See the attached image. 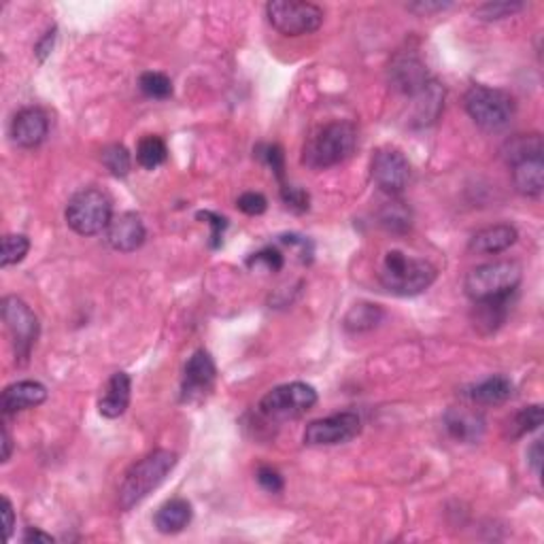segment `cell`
I'll return each mask as SVG.
<instances>
[{"mask_svg": "<svg viewBox=\"0 0 544 544\" xmlns=\"http://www.w3.org/2000/svg\"><path fill=\"white\" fill-rule=\"evenodd\" d=\"M177 453L166 449H158L153 453L145 455L143 460L136 461L132 468L123 474V481L117 491V500L123 510L134 509L136 504H141L143 500L158 490L164 483L177 466Z\"/></svg>", "mask_w": 544, "mask_h": 544, "instance_id": "1", "label": "cell"}, {"mask_svg": "<svg viewBox=\"0 0 544 544\" xmlns=\"http://www.w3.org/2000/svg\"><path fill=\"white\" fill-rule=\"evenodd\" d=\"M357 145V130L349 121H332L319 128L302 150V164L313 170H325L351 158Z\"/></svg>", "mask_w": 544, "mask_h": 544, "instance_id": "2", "label": "cell"}, {"mask_svg": "<svg viewBox=\"0 0 544 544\" xmlns=\"http://www.w3.org/2000/svg\"><path fill=\"white\" fill-rule=\"evenodd\" d=\"M379 281L395 296H419L436 281V268L425 259L392 249L381 259Z\"/></svg>", "mask_w": 544, "mask_h": 544, "instance_id": "3", "label": "cell"}, {"mask_svg": "<svg viewBox=\"0 0 544 544\" xmlns=\"http://www.w3.org/2000/svg\"><path fill=\"white\" fill-rule=\"evenodd\" d=\"M521 277L523 270L517 262L500 259V262L476 266L470 270L466 281H463V289L472 302L510 298L517 292Z\"/></svg>", "mask_w": 544, "mask_h": 544, "instance_id": "4", "label": "cell"}, {"mask_svg": "<svg viewBox=\"0 0 544 544\" xmlns=\"http://www.w3.org/2000/svg\"><path fill=\"white\" fill-rule=\"evenodd\" d=\"M113 219V202L102 189L85 188L66 204V224L79 237H96Z\"/></svg>", "mask_w": 544, "mask_h": 544, "instance_id": "5", "label": "cell"}, {"mask_svg": "<svg viewBox=\"0 0 544 544\" xmlns=\"http://www.w3.org/2000/svg\"><path fill=\"white\" fill-rule=\"evenodd\" d=\"M470 120L487 132L504 130L515 117V101L502 90L487 88V85H472L463 98Z\"/></svg>", "mask_w": 544, "mask_h": 544, "instance_id": "6", "label": "cell"}, {"mask_svg": "<svg viewBox=\"0 0 544 544\" xmlns=\"http://www.w3.org/2000/svg\"><path fill=\"white\" fill-rule=\"evenodd\" d=\"M317 404V392L306 383H286L270 389L259 402V411L270 422H292Z\"/></svg>", "mask_w": 544, "mask_h": 544, "instance_id": "7", "label": "cell"}, {"mask_svg": "<svg viewBox=\"0 0 544 544\" xmlns=\"http://www.w3.org/2000/svg\"><path fill=\"white\" fill-rule=\"evenodd\" d=\"M266 15L272 28L286 36L311 34L324 24V9L300 0H272L266 5Z\"/></svg>", "mask_w": 544, "mask_h": 544, "instance_id": "8", "label": "cell"}, {"mask_svg": "<svg viewBox=\"0 0 544 544\" xmlns=\"http://www.w3.org/2000/svg\"><path fill=\"white\" fill-rule=\"evenodd\" d=\"M3 321L14 338L17 364H26L39 338V319L26 302L17 296H7L3 300Z\"/></svg>", "mask_w": 544, "mask_h": 544, "instance_id": "9", "label": "cell"}, {"mask_svg": "<svg viewBox=\"0 0 544 544\" xmlns=\"http://www.w3.org/2000/svg\"><path fill=\"white\" fill-rule=\"evenodd\" d=\"M360 432L362 419L357 413H336V415L308 423L305 430V444H308V447H334V444L354 441Z\"/></svg>", "mask_w": 544, "mask_h": 544, "instance_id": "10", "label": "cell"}, {"mask_svg": "<svg viewBox=\"0 0 544 544\" xmlns=\"http://www.w3.org/2000/svg\"><path fill=\"white\" fill-rule=\"evenodd\" d=\"M370 175L373 181L385 191V194H400L411 181V164L404 153L393 147H381L374 151L370 162Z\"/></svg>", "mask_w": 544, "mask_h": 544, "instance_id": "11", "label": "cell"}, {"mask_svg": "<svg viewBox=\"0 0 544 544\" xmlns=\"http://www.w3.org/2000/svg\"><path fill=\"white\" fill-rule=\"evenodd\" d=\"M215 376H218V368L209 351H196L189 357V362L185 364L183 373V387H181V398L183 402H196L207 395L213 389Z\"/></svg>", "mask_w": 544, "mask_h": 544, "instance_id": "12", "label": "cell"}, {"mask_svg": "<svg viewBox=\"0 0 544 544\" xmlns=\"http://www.w3.org/2000/svg\"><path fill=\"white\" fill-rule=\"evenodd\" d=\"M107 243L111 249L121 253H132L145 243L147 230L141 215L136 213H121L111 219L107 230Z\"/></svg>", "mask_w": 544, "mask_h": 544, "instance_id": "13", "label": "cell"}, {"mask_svg": "<svg viewBox=\"0 0 544 544\" xmlns=\"http://www.w3.org/2000/svg\"><path fill=\"white\" fill-rule=\"evenodd\" d=\"M389 79H392L393 88L406 96L419 94L430 83L423 62L413 53L395 55L392 68H389Z\"/></svg>", "mask_w": 544, "mask_h": 544, "instance_id": "14", "label": "cell"}, {"mask_svg": "<svg viewBox=\"0 0 544 544\" xmlns=\"http://www.w3.org/2000/svg\"><path fill=\"white\" fill-rule=\"evenodd\" d=\"M49 132V120L45 111L28 107L22 109L20 113L11 121V139L15 145L24 147V150H34L39 147Z\"/></svg>", "mask_w": 544, "mask_h": 544, "instance_id": "15", "label": "cell"}, {"mask_svg": "<svg viewBox=\"0 0 544 544\" xmlns=\"http://www.w3.org/2000/svg\"><path fill=\"white\" fill-rule=\"evenodd\" d=\"M47 400V387L39 381H17L5 387L0 408L5 415H15V413L28 411V408L41 406Z\"/></svg>", "mask_w": 544, "mask_h": 544, "instance_id": "16", "label": "cell"}, {"mask_svg": "<svg viewBox=\"0 0 544 544\" xmlns=\"http://www.w3.org/2000/svg\"><path fill=\"white\" fill-rule=\"evenodd\" d=\"M444 428L457 442L474 444L485 434V417L479 411H470L463 406L449 408L444 413Z\"/></svg>", "mask_w": 544, "mask_h": 544, "instance_id": "17", "label": "cell"}, {"mask_svg": "<svg viewBox=\"0 0 544 544\" xmlns=\"http://www.w3.org/2000/svg\"><path fill=\"white\" fill-rule=\"evenodd\" d=\"M130 392H132L130 376L126 373H115L107 381L104 393L98 400V413L107 419L121 417L130 404Z\"/></svg>", "mask_w": 544, "mask_h": 544, "instance_id": "18", "label": "cell"}, {"mask_svg": "<svg viewBox=\"0 0 544 544\" xmlns=\"http://www.w3.org/2000/svg\"><path fill=\"white\" fill-rule=\"evenodd\" d=\"M519 232L515 226L510 224H496L490 228H483L470 238V251L474 253H487V256H496V253H502L506 249H510L512 245L517 243Z\"/></svg>", "mask_w": 544, "mask_h": 544, "instance_id": "19", "label": "cell"}, {"mask_svg": "<svg viewBox=\"0 0 544 544\" xmlns=\"http://www.w3.org/2000/svg\"><path fill=\"white\" fill-rule=\"evenodd\" d=\"M191 521V504L183 498H172L160 506L153 525L160 534H179Z\"/></svg>", "mask_w": 544, "mask_h": 544, "instance_id": "20", "label": "cell"}, {"mask_svg": "<svg viewBox=\"0 0 544 544\" xmlns=\"http://www.w3.org/2000/svg\"><path fill=\"white\" fill-rule=\"evenodd\" d=\"M512 183L521 196L538 198L544 189V160L531 158L512 164Z\"/></svg>", "mask_w": 544, "mask_h": 544, "instance_id": "21", "label": "cell"}, {"mask_svg": "<svg viewBox=\"0 0 544 544\" xmlns=\"http://www.w3.org/2000/svg\"><path fill=\"white\" fill-rule=\"evenodd\" d=\"M466 395L472 402H476V404H483V406L504 404V402L512 395V381L509 376L493 374L490 379L481 381L479 385H474Z\"/></svg>", "mask_w": 544, "mask_h": 544, "instance_id": "22", "label": "cell"}, {"mask_svg": "<svg viewBox=\"0 0 544 544\" xmlns=\"http://www.w3.org/2000/svg\"><path fill=\"white\" fill-rule=\"evenodd\" d=\"M413 98H415V115H413V123L419 128L434 123L442 109L444 90L441 85L436 82H430L422 92H419V94H415Z\"/></svg>", "mask_w": 544, "mask_h": 544, "instance_id": "23", "label": "cell"}, {"mask_svg": "<svg viewBox=\"0 0 544 544\" xmlns=\"http://www.w3.org/2000/svg\"><path fill=\"white\" fill-rule=\"evenodd\" d=\"M506 313H509V298L474 302V313H472L474 327L485 334L496 332L498 327L504 324Z\"/></svg>", "mask_w": 544, "mask_h": 544, "instance_id": "24", "label": "cell"}, {"mask_svg": "<svg viewBox=\"0 0 544 544\" xmlns=\"http://www.w3.org/2000/svg\"><path fill=\"white\" fill-rule=\"evenodd\" d=\"M502 153L506 158V162L510 166L517 162H523V160H531V158H542L544 147H542V136L540 134H517L512 139L506 141V145L502 147Z\"/></svg>", "mask_w": 544, "mask_h": 544, "instance_id": "25", "label": "cell"}, {"mask_svg": "<svg viewBox=\"0 0 544 544\" xmlns=\"http://www.w3.org/2000/svg\"><path fill=\"white\" fill-rule=\"evenodd\" d=\"M166 158H169V150L160 136H145L136 147V162L147 170H156L166 162Z\"/></svg>", "mask_w": 544, "mask_h": 544, "instance_id": "26", "label": "cell"}, {"mask_svg": "<svg viewBox=\"0 0 544 544\" xmlns=\"http://www.w3.org/2000/svg\"><path fill=\"white\" fill-rule=\"evenodd\" d=\"M381 319H383V311L379 306L362 302V305H355L347 313V317H345V327H347L349 332H366V330H373Z\"/></svg>", "mask_w": 544, "mask_h": 544, "instance_id": "27", "label": "cell"}, {"mask_svg": "<svg viewBox=\"0 0 544 544\" xmlns=\"http://www.w3.org/2000/svg\"><path fill=\"white\" fill-rule=\"evenodd\" d=\"M540 425H542V406L531 404L521 408V411L510 419L509 428H506V434L510 438H521L525 434H529V432H536Z\"/></svg>", "mask_w": 544, "mask_h": 544, "instance_id": "28", "label": "cell"}, {"mask_svg": "<svg viewBox=\"0 0 544 544\" xmlns=\"http://www.w3.org/2000/svg\"><path fill=\"white\" fill-rule=\"evenodd\" d=\"M379 224L389 232H406L411 228V211L402 202H387L379 213Z\"/></svg>", "mask_w": 544, "mask_h": 544, "instance_id": "29", "label": "cell"}, {"mask_svg": "<svg viewBox=\"0 0 544 544\" xmlns=\"http://www.w3.org/2000/svg\"><path fill=\"white\" fill-rule=\"evenodd\" d=\"M139 88L153 101H166L172 96V82L162 73H143L139 79Z\"/></svg>", "mask_w": 544, "mask_h": 544, "instance_id": "30", "label": "cell"}, {"mask_svg": "<svg viewBox=\"0 0 544 544\" xmlns=\"http://www.w3.org/2000/svg\"><path fill=\"white\" fill-rule=\"evenodd\" d=\"M28 237H24V234H7V237L3 238V266L7 268V266L20 264L22 259L28 256Z\"/></svg>", "mask_w": 544, "mask_h": 544, "instance_id": "31", "label": "cell"}, {"mask_svg": "<svg viewBox=\"0 0 544 544\" xmlns=\"http://www.w3.org/2000/svg\"><path fill=\"white\" fill-rule=\"evenodd\" d=\"M102 164L107 166V170L113 177H126L130 172V153L123 145H109L107 150L102 151Z\"/></svg>", "mask_w": 544, "mask_h": 544, "instance_id": "32", "label": "cell"}, {"mask_svg": "<svg viewBox=\"0 0 544 544\" xmlns=\"http://www.w3.org/2000/svg\"><path fill=\"white\" fill-rule=\"evenodd\" d=\"M521 9H525L523 3H487L481 5V7L474 11V15L483 22H496L504 20V17H512Z\"/></svg>", "mask_w": 544, "mask_h": 544, "instance_id": "33", "label": "cell"}, {"mask_svg": "<svg viewBox=\"0 0 544 544\" xmlns=\"http://www.w3.org/2000/svg\"><path fill=\"white\" fill-rule=\"evenodd\" d=\"M247 264L266 266L270 272H279L283 268V264H286V257H283V253L279 249H275V247H266V249L253 253V256L247 259Z\"/></svg>", "mask_w": 544, "mask_h": 544, "instance_id": "34", "label": "cell"}, {"mask_svg": "<svg viewBox=\"0 0 544 544\" xmlns=\"http://www.w3.org/2000/svg\"><path fill=\"white\" fill-rule=\"evenodd\" d=\"M198 219H204L209 226H211V247L213 249H218L221 245V238H224V232L228 228V219L224 215H218L213 211H200L198 213Z\"/></svg>", "mask_w": 544, "mask_h": 544, "instance_id": "35", "label": "cell"}, {"mask_svg": "<svg viewBox=\"0 0 544 544\" xmlns=\"http://www.w3.org/2000/svg\"><path fill=\"white\" fill-rule=\"evenodd\" d=\"M237 207L238 211H243L245 215H262L266 207H268V202H266V198L257 194V191H245L243 196H238Z\"/></svg>", "mask_w": 544, "mask_h": 544, "instance_id": "36", "label": "cell"}, {"mask_svg": "<svg viewBox=\"0 0 544 544\" xmlns=\"http://www.w3.org/2000/svg\"><path fill=\"white\" fill-rule=\"evenodd\" d=\"M256 479H257V483L262 485V490H266L268 493H279V491H283V487H286V483H283V476L270 466L257 468Z\"/></svg>", "mask_w": 544, "mask_h": 544, "instance_id": "37", "label": "cell"}, {"mask_svg": "<svg viewBox=\"0 0 544 544\" xmlns=\"http://www.w3.org/2000/svg\"><path fill=\"white\" fill-rule=\"evenodd\" d=\"M281 198L289 209H294V211L302 213V211H306V209H308V194L305 189L292 188V185H283Z\"/></svg>", "mask_w": 544, "mask_h": 544, "instance_id": "38", "label": "cell"}, {"mask_svg": "<svg viewBox=\"0 0 544 544\" xmlns=\"http://www.w3.org/2000/svg\"><path fill=\"white\" fill-rule=\"evenodd\" d=\"M264 160L268 162V166L275 172L277 179L283 183V170H286V156H283V150L279 145H266L264 147Z\"/></svg>", "mask_w": 544, "mask_h": 544, "instance_id": "39", "label": "cell"}, {"mask_svg": "<svg viewBox=\"0 0 544 544\" xmlns=\"http://www.w3.org/2000/svg\"><path fill=\"white\" fill-rule=\"evenodd\" d=\"M449 7H451V3H413V5H408V9H411L413 14H419V15H432V14H438V11H444Z\"/></svg>", "mask_w": 544, "mask_h": 544, "instance_id": "40", "label": "cell"}, {"mask_svg": "<svg viewBox=\"0 0 544 544\" xmlns=\"http://www.w3.org/2000/svg\"><path fill=\"white\" fill-rule=\"evenodd\" d=\"M3 517H5V536H7L9 540V538L14 536V528H15V512L9 498L3 500Z\"/></svg>", "mask_w": 544, "mask_h": 544, "instance_id": "41", "label": "cell"}, {"mask_svg": "<svg viewBox=\"0 0 544 544\" xmlns=\"http://www.w3.org/2000/svg\"><path fill=\"white\" fill-rule=\"evenodd\" d=\"M528 463L531 470L540 476V466H542V441H536L531 447L528 449Z\"/></svg>", "mask_w": 544, "mask_h": 544, "instance_id": "42", "label": "cell"}, {"mask_svg": "<svg viewBox=\"0 0 544 544\" xmlns=\"http://www.w3.org/2000/svg\"><path fill=\"white\" fill-rule=\"evenodd\" d=\"M53 41H55V28L49 30V33H47L45 36H43L41 43H39V45H36V49H34V52H36V55H39V60H41V62L47 58L49 52H52Z\"/></svg>", "mask_w": 544, "mask_h": 544, "instance_id": "43", "label": "cell"}, {"mask_svg": "<svg viewBox=\"0 0 544 544\" xmlns=\"http://www.w3.org/2000/svg\"><path fill=\"white\" fill-rule=\"evenodd\" d=\"M24 542H45V544H49V542H53V538L49 534H45V531H41V529L28 528L26 534H24Z\"/></svg>", "mask_w": 544, "mask_h": 544, "instance_id": "44", "label": "cell"}, {"mask_svg": "<svg viewBox=\"0 0 544 544\" xmlns=\"http://www.w3.org/2000/svg\"><path fill=\"white\" fill-rule=\"evenodd\" d=\"M11 451H14V442H11L7 425H3V461L11 460Z\"/></svg>", "mask_w": 544, "mask_h": 544, "instance_id": "45", "label": "cell"}]
</instances>
